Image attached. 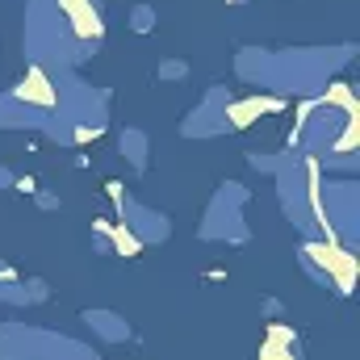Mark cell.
<instances>
[{"mask_svg": "<svg viewBox=\"0 0 360 360\" xmlns=\"http://www.w3.org/2000/svg\"><path fill=\"white\" fill-rule=\"evenodd\" d=\"M17 96H34V101H42L46 109L55 105V92H50V84H46V75H42V71H29V80L17 88Z\"/></svg>", "mask_w": 360, "mask_h": 360, "instance_id": "2", "label": "cell"}, {"mask_svg": "<svg viewBox=\"0 0 360 360\" xmlns=\"http://www.w3.org/2000/svg\"><path fill=\"white\" fill-rule=\"evenodd\" d=\"M264 109H273V101H247V109H231V122L239 126V122H252L256 113H264Z\"/></svg>", "mask_w": 360, "mask_h": 360, "instance_id": "3", "label": "cell"}, {"mask_svg": "<svg viewBox=\"0 0 360 360\" xmlns=\"http://www.w3.org/2000/svg\"><path fill=\"white\" fill-rule=\"evenodd\" d=\"M63 13L71 17L75 34H84V38H96L101 34V21H96V13H92L88 0H63Z\"/></svg>", "mask_w": 360, "mask_h": 360, "instance_id": "1", "label": "cell"}]
</instances>
